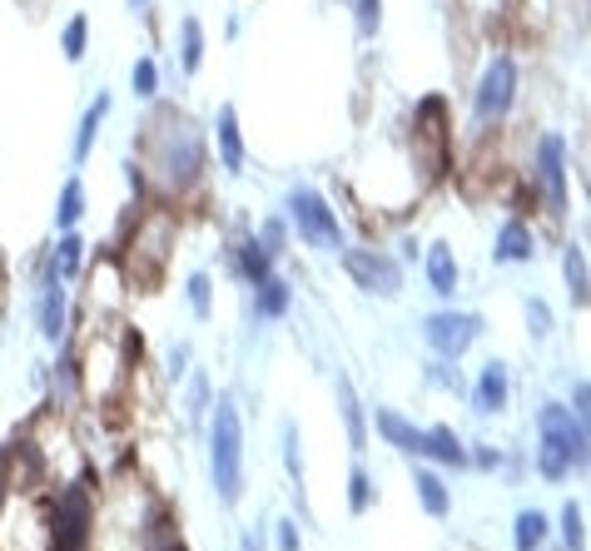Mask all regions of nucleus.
<instances>
[{"label": "nucleus", "mask_w": 591, "mask_h": 551, "mask_svg": "<svg viewBox=\"0 0 591 551\" xmlns=\"http://www.w3.org/2000/svg\"><path fill=\"white\" fill-rule=\"evenodd\" d=\"M562 537H567V551H587V542H582V507L577 502L562 507Z\"/></svg>", "instance_id": "obj_28"}, {"label": "nucleus", "mask_w": 591, "mask_h": 551, "mask_svg": "<svg viewBox=\"0 0 591 551\" xmlns=\"http://www.w3.org/2000/svg\"><path fill=\"white\" fill-rule=\"evenodd\" d=\"M0 551H65L60 512L45 487H5L0 502Z\"/></svg>", "instance_id": "obj_1"}, {"label": "nucleus", "mask_w": 591, "mask_h": 551, "mask_svg": "<svg viewBox=\"0 0 591 551\" xmlns=\"http://www.w3.org/2000/svg\"><path fill=\"white\" fill-rule=\"evenodd\" d=\"M343 264H348V274L358 278V288H368V293L393 298L403 288V269L388 254H378V249H353V254H343Z\"/></svg>", "instance_id": "obj_8"}, {"label": "nucleus", "mask_w": 591, "mask_h": 551, "mask_svg": "<svg viewBox=\"0 0 591 551\" xmlns=\"http://www.w3.org/2000/svg\"><path fill=\"white\" fill-rule=\"evenodd\" d=\"M85 35H90V25H85V15H75V20L65 25V55H70V60L85 55Z\"/></svg>", "instance_id": "obj_30"}, {"label": "nucleus", "mask_w": 591, "mask_h": 551, "mask_svg": "<svg viewBox=\"0 0 591 551\" xmlns=\"http://www.w3.org/2000/svg\"><path fill=\"white\" fill-rule=\"evenodd\" d=\"M507 398H512V383H507V363H487L482 368V378H477V388H472V408L477 413H502L507 408Z\"/></svg>", "instance_id": "obj_10"}, {"label": "nucleus", "mask_w": 591, "mask_h": 551, "mask_svg": "<svg viewBox=\"0 0 591 551\" xmlns=\"http://www.w3.org/2000/svg\"><path fill=\"white\" fill-rule=\"evenodd\" d=\"M527 323H532V338H547L552 333V313H547V303H527Z\"/></svg>", "instance_id": "obj_31"}, {"label": "nucleus", "mask_w": 591, "mask_h": 551, "mask_svg": "<svg viewBox=\"0 0 591 551\" xmlns=\"http://www.w3.org/2000/svg\"><path fill=\"white\" fill-rule=\"evenodd\" d=\"M209 472H214V492L234 507L244 492V422L234 398L214 403V422H209Z\"/></svg>", "instance_id": "obj_3"}, {"label": "nucleus", "mask_w": 591, "mask_h": 551, "mask_svg": "<svg viewBox=\"0 0 591 551\" xmlns=\"http://www.w3.org/2000/svg\"><path fill=\"white\" fill-rule=\"evenodd\" d=\"M5 487H10V467H5V457H0V502H5Z\"/></svg>", "instance_id": "obj_35"}, {"label": "nucleus", "mask_w": 591, "mask_h": 551, "mask_svg": "<svg viewBox=\"0 0 591 551\" xmlns=\"http://www.w3.org/2000/svg\"><path fill=\"white\" fill-rule=\"evenodd\" d=\"M512 100H517V60H512V55H497V60L482 70V80H477L472 110H477L482 125H492V120H502V115L512 110Z\"/></svg>", "instance_id": "obj_6"}, {"label": "nucleus", "mask_w": 591, "mask_h": 551, "mask_svg": "<svg viewBox=\"0 0 591 551\" xmlns=\"http://www.w3.org/2000/svg\"><path fill=\"white\" fill-rule=\"evenodd\" d=\"M423 457H438L443 467H467V462H472L452 427H428V437H423Z\"/></svg>", "instance_id": "obj_13"}, {"label": "nucleus", "mask_w": 591, "mask_h": 551, "mask_svg": "<svg viewBox=\"0 0 591 551\" xmlns=\"http://www.w3.org/2000/svg\"><path fill=\"white\" fill-rule=\"evenodd\" d=\"M413 487H418V497H423V512H428V517H447V512H452V492L443 487V477H438V472L418 467V472H413Z\"/></svg>", "instance_id": "obj_16"}, {"label": "nucleus", "mask_w": 591, "mask_h": 551, "mask_svg": "<svg viewBox=\"0 0 591 551\" xmlns=\"http://www.w3.org/2000/svg\"><path fill=\"white\" fill-rule=\"evenodd\" d=\"M368 502H373V482H368V472H363V467H353V477H348V512H353V517H363V512H368Z\"/></svg>", "instance_id": "obj_27"}, {"label": "nucleus", "mask_w": 591, "mask_h": 551, "mask_svg": "<svg viewBox=\"0 0 591 551\" xmlns=\"http://www.w3.org/2000/svg\"><path fill=\"white\" fill-rule=\"evenodd\" d=\"M154 159H159V179H164L169 189H184V184H194L199 169H204V135H199L189 120H169L164 135H159Z\"/></svg>", "instance_id": "obj_4"}, {"label": "nucleus", "mask_w": 591, "mask_h": 551, "mask_svg": "<svg viewBox=\"0 0 591 551\" xmlns=\"http://www.w3.org/2000/svg\"><path fill=\"white\" fill-rule=\"evenodd\" d=\"M269 259H274V254H269L259 239H249V244L239 249V274L249 278V283H264V278H269Z\"/></svg>", "instance_id": "obj_22"}, {"label": "nucleus", "mask_w": 591, "mask_h": 551, "mask_svg": "<svg viewBox=\"0 0 591 551\" xmlns=\"http://www.w3.org/2000/svg\"><path fill=\"white\" fill-rule=\"evenodd\" d=\"M289 214H294L298 239H303L308 249H323V254L343 249V229H338L333 209L323 204V194H313V189H294V194H289Z\"/></svg>", "instance_id": "obj_5"}, {"label": "nucleus", "mask_w": 591, "mask_h": 551, "mask_svg": "<svg viewBox=\"0 0 591 551\" xmlns=\"http://www.w3.org/2000/svg\"><path fill=\"white\" fill-rule=\"evenodd\" d=\"M492 254H497V264H522V259H532V254H537L532 229H527V224H517V219H512V224H502V234H497V249H492Z\"/></svg>", "instance_id": "obj_12"}, {"label": "nucleus", "mask_w": 591, "mask_h": 551, "mask_svg": "<svg viewBox=\"0 0 591 551\" xmlns=\"http://www.w3.org/2000/svg\"><path fill=\"white\" fill-rule=\"evenodd\" d=\"M562 269H567V288H572V298L587 303V259H582V249H567Z\"/></svg>", "instance_id": "obj_26"}, {"label": "nucleus", "mask_w": 591, "mask_h": 551, "mask_svg": "<svg viewBox=\"0 0 591 551\" xmlns=\"http://www.w3.org/2000/svg\"><path fill=\"white\" fill-rule=\"evenodd\" d=\"M254 288H259V298H254L259 318H284V313H289V283L264 278V283H254Z\"/></svg>", "instance_id": "obj_20"}, {"label": "nucleus", "mask_w": 591, "mask_h": 551, "mask_svg": "<svg viewBox=\"0 0 591 551\" xmlns=\"http://www.w3.org/2000/svg\"><path fill=\"white\" fill-rule=\"evenodd\" d=\"M298 547H303V542H298V527L284 522V527H279V551H298Z\"/></svg>", "instance_id": "obj_34"}, {"label": "nucleus", "mask_w": 591, "mask_h": 551, "mask_svg": "<svg viewBox=\"0 0 591 551\" xmlns=\"http://www.w3.org/2000/svg\"><path fill=\"white\" fill-rule=\"evenodd\" d=\"M154 85H159L154 60H140V65H135V95H154Z\"/></svg>", "instance_id": "obj_33"}, {"label": "nucleus", "mask_w": 591, "mask_h": 551, "mask_svg": "<svg viewBox=\"0 0 591 551\" xmlns=\"http://www.w3.org/2000/svg\"><path fill=\"white\" fill-rule=\"evenodd\" d=\"M428 283H433L438 298H452V293H457V259H452L447 244H433V254H428Z\"/></svg>", "instance_id": "obj_17"}, {"label": "nucleus", "mask_w": 591, "mask_h": 551, "mask_svg": "<svg viewBox=\"0 0 591 551\" xmlns=\"http://www.w3.org/2000/svg\"><path fill=\"white\" fill-rule=\"evenodd\" d=\"M40 333H45L50 343L65 333V288H60L55 259H50V269H45V293H40Z\"/></svg>", "instance_id": "obj_11"}, {"label": "nucleus", "mask_w": 591, "mask_h": 551, "mask_svg": "<svg viewBox=\"0 0 591 551\" xmlns=\"http://www.w3.org/2000/svg\"><path fill=\"white\" fill-rule=\"evenodd\" d=\"M80 259H85V244H80V234L65 229V239L55 244V269H60V278L80 274Z\"/></svg>", "instance_id": "obj_24"}, {"label": "nucleus", "mask_w": 591, "mask_h": 551, "mask_svg": "<svg viewBox=\"0 0 591 551\" xmlns=\"http://www.w3.org/2000/svg\"><path fill=\"white\" fill-rule=\"evenodd\" d=\"M189 303H194V313H199V318H209V278H204V274L189 278Z\"/></svg>", "instance_id": "obj_32"}, {"label": "nucleus", "mask_w": 591, "mask_h": 551, "mask_svg": "<svg viewBox=\"0 0 591 551\" xmlns=\"http://www.w3.org/2000/svg\"><path fill=\"white\" fill-rule=\"evenodd\" d=\"M244 551H264V542H259V532H249V537H244Z\"/></svg>", "instance_id": "obj_36"}, {"label": "nucleus", "mask_w": 591, "mask_h": 551, "mask_svg": "<svg viewBox=\"0 0 591 551\" xmlns=\"http://www.w3.org/2000/svg\"><path fill=\"white\" fill-rule=\"evenodd\" d=\"M338 408H343V422H348V442H353V452H363V447H368V432H363V408H358L348 378H338Z\"/></svg>", "instance_id": "obj_18"}, {"label": "nucleus", "mask_w": 591, "mask_h": 551, "mask_svg": "<svg viewBox=\"0 0 591 551\" xmlns=\"http://www.w3.org/2000/svg\"><path fill=\"white\" fill-rule=\"evenodd\" d=\"M80 214H85V189H80V179H70V184L60 189V209H55V224H60V229H75V224H80Z\"/></svg>", "instance_id": "obj_21"}, {"label": "nucleus", "mask_w": 591, "mask_h": 551, "mask_svg": "<svg viewBox=\"0 0 591 551\" xmlns=\"http://www.w3.org/2000/svg\"><path fill=\"white\" fill-rule=\"evenodd\" d=\"M105 110H110V95H100V100L85 110V120H80V135H75V159H80V164H85L90 149H95V135H100V125H105Z\"/></svg>", "instance_id": "obj_19"}, {"label": "nucleus", "mask_w": 591, "mask_h": 551, "mask_svg": "<svg viewBox=\"0 0 591 551\" xmlns=\"http://www.w3.org/2000/svg\"><path fill=\"white\" fill-rule=\"evenodd\" d=\"M537 174H542L552 214H562L567 209V144H562V135H542V144H537Z\"/></svg>", "instance_id": "obj_9"}, {"label": "nucleus", "mask_w": 591, "mask_h": 551, "mask_svg": "<svg viewBox=\"0 0 591 551\" xmlns=\"http://www.w3.org/2000/svg\"><path fill=\"white\" fill-rule=\"evenodd\" d=\"M353 15H358V35H378V25H383V0H353Z\"/></svg>", "instance_id": "obj_29"}, {"label": "nucleus", "mask_w": 591, "mask_h": 551, "mask_svg": "<svg viewBox=\"0 0 591 551\" xmlns=\"http://www.w3.org/2000/svg\"><path fill=\"white\" fill-rule=\"evenodd\" d=\"M537 427H542V447H537V472L547 482H562L572 472L587 467V417H577L572 408H557L547 403L537 413Z\"/></svg>", "instance_id": "obj_2"}, {"label": "nucleus", "mask_w": 591, "mask_h": 551, "mask_svg": "<svg viewBox=\"0 0 591 551\" xmlns=\"http://www.w3.org/2000/svg\"><path fill=\"white\" fill-rule=\"evenodd\" d=\"M423 338L438 358H462L477 338H482V318L477 313H433L423 323Z\"/></svg>", "instance_id": "obj_7"}, {"label": "nucleus", "mask_w": 591, "mask_h": 551, "mask_svg": "<svg viewBox=\"0 0 591 551\" xmlns=\"http://www.w3.org/2000/svg\"><path fill=\"white\" fill-rule=\"evenodd\" d=\"M219 159H224V169L229 174H239L244 169V139H239V115L224 105L219 110Z\"/></svg>", "instance_id": "obj_15"}, {"label": "nucleus", "mask_w": 591, "mask_h": 551, "mask_svg": "<svg viewBox=\"0 0 591 551\" xmlns=\"http://www.w3.org/2000/svg\"><path fill=\"white\" fill-rule=\"evenodd\" d=\"M130 5H135V10H149V0H130Z\"/></svg>", "instance_id": "obj_37"}, {"label": "nucleus", "mask_w": 591, "mask_h": 551, "mask_svg": "<svg viewBox=\"0 0 591 551\" xmlns=\"http://www.w3.org/2000/svg\"><path fill=\"white\" fill-rule=\"evenodd\" d=\"M378 432H383L393 447H403V452L423 457V437H428V432H423V427H413L408 417H398V413H388V408H383V413H378Z\"/></svg>", "instance_id": "obj_14"}, {"label": "nucleus", "mask_w": 591, "mask_h": 551, "mask_svg": "<svg viewBox=\"0 0 591 551\" xmlns=\"http://www.w3.org/2000/svg\"><path fill=\"white\" fill-rule=\"evenodd\" d=\"M547 542V517L542 512H522L517 517V551H537Z\"/></svg>", "instance_id": "obj_23"}, {"label": "nucleus", "mask_w": 591, "mask_h": 551, "mask_svg": "<svg viewBox=\"0 0 591 551\" xmlns=\"http://www.w3.org/2000/svg\"><path fill=\"white\" fill-rule=\"evenodd\" d=\"M179 55H184V70H199V60H204V30H199V20H184L179 25Z\"/></svg>", "instance_id": "obj_25"}]
</instances>
